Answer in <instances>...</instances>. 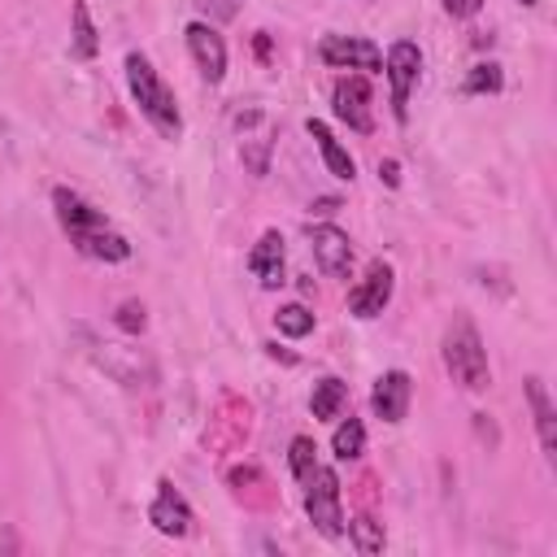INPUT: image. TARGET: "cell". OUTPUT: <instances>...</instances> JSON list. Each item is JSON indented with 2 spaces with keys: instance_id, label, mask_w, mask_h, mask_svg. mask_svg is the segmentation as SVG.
I'll return each instance as SVG.
<instances>
[{
  "instance_id": "1",
  "label": "cell",
  "mask_w": 557,
  "mask_h": 557,
  "mask_svg": "<svg viewBox=\"0 0 557 557\" xmlns=\"http://www.w3.org/2000/svg\"><path fill=\"white\" fill-rule=\"evenodd\" d=\"M52 213H57L61 231L70 235V244H74L83 257L104 261V265H117V261L131 257L126 235L113 231V222H109L100 209H91L78 191H70V187H52Z\"/></svg>"
},
{
  "instance_id": "2",
  "label": "cell",
  "mask_w": 557,
  "mask_h": 557,
  "mask_svg": "<svg viewBox=\"0 0 557 557\" xmlns=\"http://www.w3.org/2000/svg\"><path fill=\"white\" fill-rule=\"evenodd\" d=\"M126 87H131L135 109L144 113V122H148L161 139H178V135H183L178 100H174L170 83L152 70V61H148L144 52H126Z\"/></svg>"
},
{
  "instance_id": "3",
  "label": "cell",
  "mask_w": 557,
  "mask_h": 557,
  "mask_svg": "<svg viewBox=\"0 0 557 557\" xmlns=\"http://www.w3.org/2000/svg\"><path fill=\"white\" fill-rule=\"evenodd\" d=\"M440 357H444V370L457 387L466 392H483L492 383V366H487V348L479 339V326L457 313L448 326H444V339H440Z\"/></svg>"
},
{
  "instance_id": "4",
  "label": "cell",
  "mask_w": 557,
  "mask_h": 557,
  "mask_svg": "<svg viewBox=\"0 0 557 557\" xmlns=\"http://www.w3.org/2000/svg\"><path fill=\"white\" fill-rule=\"evenodd\" d=\"M305 513L326 540L344 535V492H339V474L331 466H313L309 470V479H305Z\"/></svg>"
},
{
  "instance_id": "5",
  "label": "cell",
  "mask_w": 557,
  "mask_h": 557,
  "mask_svg": "<svg viewBox=\"0 0 557 557\" xmlns=\"http://www.w3.org/2000/svg\"><path fill=\"white\" fill-rule=\"evenodd\" d=\"M383 70H387V87H392V113L396 122L409 117V96L418 87V74H422V52L413 39H396L383 57Z\"/></svg>"
},
{
  "instance_id": "6",
  "label": "cell",
  "mask_w": 557,
  "mask_h": 557,
  "mask_svg": "<svg viewBox=\"0 0 557 557\" xmlns=\"http://www.w3.org/2000/svg\"><path fill=\"white\" fill-rule=\"evenodd\" d=\"M374 91H370V83H366V74H344V78H335V87H331V113L348 126V131H357V135H370L374 131Z\"/></svg>"
},
{
  "instance_id": "7",
  "label": "cell",
  "mask_w": 557,
  "mask_h": 557,
  "mask_svg": "<svg viewBox=\"0 0 557 557\" xmlns=\"http://www.w3.org/2000/svg\"><path fill=\"white\" fill-rule=\"evenodd\" d=\"M318 57L335 70H357V74H379L383 70V48L361 39V35H326L318 44Z\"/></svg>"
},
{
  "instance_id": "8",
  "label": "cell",
  "mask_w": 557,
  "mask_h": 557,
  "mask_svg": "<svg viewBox=\"0 0 557 557\" xmlns=\"http://www.w3.org/2000/svg\"><path fill=\"white\" fill-rule=\"evenodd\" d=\"M392 287H396L392 265H387V261H370L366 274H361V278L352 283V292H348V313L361 318V322L379 318V313L387 309V300H392Z\"/></svg>"
},
{
  "instance_id": "9",
  "label": "cell",
  "mask_w": 557,
  "mask_h": 557,
  "mask_svg": "<svg viewBox=\"0 0 557 557\" xmlns=\"http://www.w3.org/2000/svg\"><path fill=\"white\" fill-rule=\"evenodd\" d=\"M148 522H152L161 535L183 540V535H191L196 513H191L187 496H183V492H178L170 479H161V483H157V496H152V505H148Z\"/></svg>"
},
{
  "instance_id": "10",
  "label": "cell",
  "mask_w": 557,
  "mask_h": 557,
  "mask_svg": "<svg viewBox=\"0 0 557 557\" xmlns=\"http://www.w3.org/2000/svg\"><path fill=\"white\" fill-rule=\"evenodd\" d=\"M309 248H313V261H318L322 274L348 278V270H352V239H348V231H339L331 222H318V226H309Z\"/></svg>"
},
{
  "instance_id": "11",
  "label": "cell",
  "mask_w": 557,
  "mask_h": 557,
  "mask_svg": "<svg viewBox=\"0 0 557 557\" xmlns=\"http://www.w3.org/2000/svg\"><path fill=\"white\" fill-rule=\"evenodd\" d=\"M183 39H187V52H191L200 78L205 83H222V74H226V39L209 22H187Z\"/></svg>"
},
{
  "instance_id": "12",
  "label": "cell",
  "mask_w": 557,
  "mask_h": 557,
  "mask_svg": "<svg viewBox=\"0 0 557 557\" xmlns=\"http://www.w3.org/2000/svg\"><path fill=\"white\" fill-rule=\"evenodd\" d=\"M239 157H244V165L261 178L265 170H270V148H274V122L261 113V109H248V113H239Z\"/></svg>"
},
{
  "instance_id": "13",
  "label": "cell",
  "mask_w": 557,
  "mask_h": 557,
  "mask_svg": "<svg viewBox=\"0 0 557 557\" xmlns=\"http://www.w3.org/2000/svg\"><path fill=\"white\" fill-rule=\"evenodd\" d=\"M409 400H413V379H409L405 370H383V374L374 379V392H370L374 418H383V422L396 426V422H405Z\"/></svg>"
},
{
  "instance_id": "14",
  "label": "cell",
  "mask_w": 557,
  "mask_h": 557,
  "mask_svg": "<svg viewBox=\"0 0 557 557\" xmlns=\"http://www.w3.org/2000/svg\"><path fill=\"white\" fill-rule=\"evenodd\" d=\"M522 387H527V405H531V422H535L540 448L548 457H557V409H553V396H548V387H544L540 374H527Z\"/></svg>"
},
{
  "instance_id": "15",
  "label": "cell",
  "mask_w": 557,
  "mask_h": 557,
  "mask_svg": "<svg viewBox=\"0 0 557 557\" xmlns=\"http://www.w3.org/2000/svg\"><path fill=\"white\" fill-rule=\"evenodd\" d=\"M283 261H287V248H283V235L278 231H261V239L252 244L248 252V270L257 274V283L265 292H274L283 283Z\"/></svg>"
},
{
  "instance_id": "16",
  "label": "cell",
  "mask_w": 557,
  "mask_h": 557,
  "mask_svg": "<svg viewBox=\"0 0 557 557\" xmlns=\"http://www.w3.org/2000/svg\"><path fill=\"white\" fill-rule=\"evenodd\" d=\"M305 131L313 135V144H318V152H322V161H326V170L335 174V178H344V183H352L357 178V161L348 157V148L331 135V126L326 122H318V117H309L305 122Z\"/></svg>"
},
{
  "instance_id": "17",
  "label": "cell",
  "mask_w": 557,
  "mask_h": 557,
  "mask_svg": "<svg viewBox=\"0 0 557 557\" xmlns=\"http://www.w3.org/2000/svg\"><path fill=\"white\" fill-rule=\"evenodd\" d=\"M96 52H100V30L91 22V9H87V0H74V9H70V57L91 61Z\"/></svg>"
},
{
  "instance_id": "18",
  "label": "cell",
  "mask_w": 557,
  "mask_h": 557,
  "mask_svg": "<svg viewBox=\"0 0 557 557\" xmlns=\"http://www.w3.org/2000/svg\"><path fill=\"white\" fill-rule=\"evenodd\" d=\"M344 400H348V387H344V379H335V374L318 379V383H313V392H309V409H313V418H318V422L339 418Z\"/></svg>"
},
{
  "instance_id": "19",
  "label": "cell",
  "mask_w": 557,
  "mask_h": 557,
  "mask_svg": "<svg viewBox=\"0 0 557 557\" xmlns=\"http://www.w3.org/2000/svg\"><path fill=\"white\" fill-rule=\"evenodd\" d=\"M348 540H352V548L361 553V557H374V553H383V544H387V535H383V522L374 518V513H357L348 527Z\"/></svg>"
},
{
  "instance_id": "20",
  "label": "cell",
  "mask_w": 557,
  "mask_h": 557,
  "mask_svg": "<svg viewBox=\"0 0 557 557\" xmlns=\"http://www.w3.org/2000/svg\"><path fill=\"white\" fill-rule=\"evenodd\" d=\"M331 453L339 457V461H357L361 453H366V426H361V418H344L339 426H335V435H331Z\"/></svg>"
},
{
  "instance_id": "21",
  "label": "cell",
  "mask_w": 557,
  "mask_h": 557,
  "mask_svg": "<svg viewBox=\"0 0 557 557\" xmlns=\"http://www.w3.org/2000/svg\"><path fill=\"white\" fill-rule=\"evenodd\" d=\"M500 87H505V74H500L496 61H479V65H470V74H466V83H461L466 96H496Z\"/></svg>"
},
{
  "instance_id": "22",
  "label": "cell",
  "mask_w": 557,
  "mask_h": 557,
  "mask_svg": "<svg viewBox=\"0 0 557 557\" xmlns=\"http://www.w3.org/2000/svg\"><path fill=\"white\" fill-rule=\"evenodd\" d=\"M274 326H278V335H287V339H305V335L313 331V313H309L305 305H283V309L274 313Z\"/></svg>"
},
{
  "instance_id": "23",
  "label": "cell",
  "mask_w": 557,
  "mask_h": 557,
  "mask_svg": "<svg viewBox=\"0 0 557 557\" xmlns=\"http://www.w3.org/2000/svg\"><path fill=\"white\" fill-rule=\"evenodd\" d=\"M313 453H318V444H313L309 435H296V440L287 444V466H292V474H296L300 483H305V479H309V470L318 466V457H313Z\"/></svg>"
},
{
  "instance_id": "24",
  "label": "cell",
  "mask_w": 557,
  "mask_h": 557,
  "mask_svg": "<svg viewBox=\"0 0 557 557\" xmlns=\"http://www.w3.org/2000/svg\"><path fill=\"white\" fill-rule=\"evenodd\" d=\"M113 322H117V331L139 335V331L148 326V309H144L139 300H122V305H117V313H113Z\"/></svg>"
},
{
  "instance_id": "25",
  "label": "cell",
  "mask_w": 557,
  "mask_h": 557,
  "mask_svg": "<svg viewBox=\"0 0 557 557\" xmlns=\"http://www.w3.org/2000/svg\"><path fill=\"white\" fill-rule=\"evenodd\" d=\"M209 22H231L239 13V0H191Z\"/></svg>"
},
{
  "instance_id": "26",
  "label": "cell",
  "mask_w": 557,
  "mask_h": 557,
  "mask_svg": "<svg viewBox=\"0 0 557 557\" xmlns=\"http://www.w3.org/2000/svg\"><path fill=\"white\" fill-rule=\"evenodd\" d=\"M440 4H444V13L457 17V22H466V17H474V13L483 9V0H440Z\"/></svg>"
},
{
  "instance_id": "27",
  "label": "cell",
  "mask_w": 557,
  "mask_h": 557,
  "mask_svg": "<svg viewBox=\"0 0 557 557\" xmlns=\"http://www.w3.org/2000/svg\"><path fill=\"white\" fill-rule=\"evenodd\" d=\"M379 178H383L387 187H396V183H400V165H396L392 157H387V161H379Z\"/></svg>"
},
{
  "instance_id": "28",
  "label": "cell",
  "mask_w": 557,
  "mask_h": 557,
  "mask_svg": "<svg viewBox=\"0 0 557 557\" xmlns=\"http://www.w3.org/2000/svg\"><path fill=\"white\" fill-rule=\"evenodd\" d=\"M522 4H527V9H531V4H535V0H522Z\"/></svg>"
}]
</instances>
